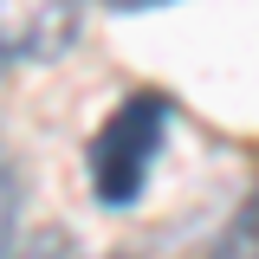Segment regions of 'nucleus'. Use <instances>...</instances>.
Listing matches in <instances>:
<instances>
[{"instance_id":"obj_1","label":"nucleus","mask_w":259,"mask_h":259,"mask_svg":"<svg viewBox=\"0 0 259 259\" xmlns=\"http://www.w3.org/2000/svg\"><path fill=\"white\" fill-rule=\"evenodd\" d=\"M168 130H175V104L156 97V91L123 97L104 117V130L91 136V194L104 207H130L149 188L162 149H168Z\"/></svg>"},{"instance_id":"obj_2","label":"nucleus","mask_w":259,"mask_h":259,"mask_svg":"<svg viewBox=\"0 0 259 259\" xmlns=\"http://www.w3.org/2000/svg\"><path fill=\"white\" fill-rule=\"evenodd\" d=\"M84 32V0H0V65L65 59Z\"/></svg>"},{"instance_id":"obj_3","label":"nucleus","mask_w":259,"mask_h":259,"mask_svg":"<svg viewBox=\"0 0 259 259\" xmlns=\"http://www.w3.org/2000/svg\"><path fill=\"white\" fill-rule=\"evenodd\" d=\"M214 259H259V182H253V194L233 207V221H227Z\"/></svg>"},{"instance_id":"obj_4","label":"nucleus","mask_w":259,"mask_h":259,"mask_svg":"<svg viewBox=\"0 0 259 259\" xmlns=\"http://www.w3.org/2000/svg\"><path fill=\"white\" fill-rule=\"evenodd\" d=\"M13 233H20V175L0 156V259L13 253Z\"/></svg>"},{"instance_id":"obj_5","label":"nucleus","mask_w":259,"mask_h":259,"mask_svg":"<svg viewBox=\"0 0 259 259\" xmlns=\"http://www.w3.org/2000/svg\"><path fill=\"white\" fill-rule=\"evenodd\" d=\"M13 259H84L78 246H71V233H59V227H39V233H26V246Z\"/></svg>"},{"instance_id":"obj_6","label":"nucleus","mask_w":259,"mask_h":259,"mask_svg":"<svg viewBox=\"0 0 259 259\" xmlns=\"http://www.w3.org/2000/svg\"><path fill=\"white\" fill-rule=\"evenodd\" d=\"M97 7H110V13H149V7H168V0H97Z\"/></svg>"}]
</instances>
